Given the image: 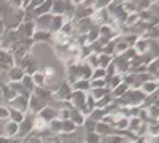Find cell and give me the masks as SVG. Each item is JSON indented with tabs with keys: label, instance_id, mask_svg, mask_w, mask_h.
I'll use <instances>...</instances> for the list:
<instances>
[{
	"label": "cell",
	"instance_id": "3",
	"mask_svg": "<svg viewBox=\"0 0 159 143\" xmlns=\"http://www.w3.org/2000/svg\"><path fill=\"white\" fill-rule=\"evenodd\" d=\"M13 119H15V121H21L22 119V114L18 113V111H13Z\"/></svg>",
	"mask_w": 159,
	"mask_h": 143
},
{
	"label": "cell",
	"instance_id": "2",
	"mask_svg": "<svg viewBox=\"0 0 159 143\" xmlns=\"http://www.w3.org/2000/svg\"><path fill=\"white\" fill-rule=\"evenodd\" d=\"M16 131H18L16 123H8V124H7V127H5V134H7V135H15V134H16Z\"/></svg>",
	"mask_w": 159,
	"mask_h": 143
},
{
	"label": "cell",
	"instance_id": "1",
	"mask_svg": "<svg viewBox=\"0 0 159 143\" xmlns=\"http://www.w3.org/2000/svg\"><path fill=\"white\" fill-rule=\"evenodd\" d=\"M111 3H113V0H92V8H94V11L107 10Z\"/></svg>",
	"mask_w": 159,
	"mask_h": 143
},
{
	"label": "cell",
	"instance_id": "4",
	"mask_svg": "<svg viewBox=\"0 0 159 143\" xmlns=\"http://www.w3.org/2000/svg\"><path fill=\"white\" fill-rule=\"evenodd\" d=\"M30 2H32V0H22V7H24V10L30 5Z\"/></svg>",
	"mask_w": 159,
	"mask_h": 143
}]
</instances>
